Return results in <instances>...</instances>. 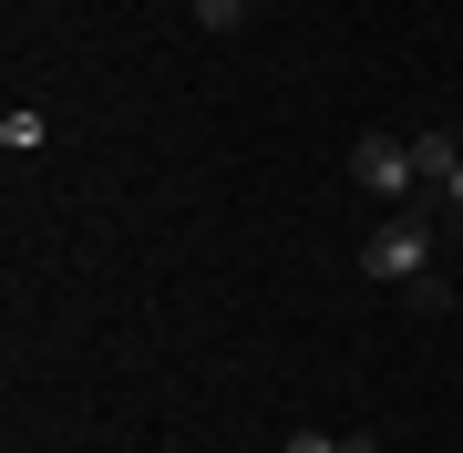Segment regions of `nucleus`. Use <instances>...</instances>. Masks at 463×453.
<instances>
[{
    "instance_id": "obj_2",
    "label": "nucleus",
    "mask_w": 463,
    "mask_h": 453,
    "mask_svg": "<svg viewBox=\"0 0 463 453\" xmlns=\"http://www.w3.org/2000/svg\"><path fill=\"white\" fill-rule=\"evenodd\" d=\"M350 185H361V196H381V206H402V196L422 185L412 135H361V145H350Z\"/></svg>"
},
{
    "instance_id": "obj_5",
    "label": "nucleus",
    "mask_w": 463,
    "mask_h": 453,
    "mask_svg": "<svg viewBox=\"0 0 463 453\" xmlns=\"http://www.w3.org/2000/svg\"><path fill=\"white\" fill-rule=\"evenodd\" d=\"M279 453H381V443L371 433H288Z\"/></svg>"
},
{
    "instance_id": "obj_1",
    "label": "nucleus",
    "mask_w": 463,
    "mask_h": 453,
    "mask_svg": "<svg viewBox=\"0 0 463 453\" xmlns=\"http://www.w3.org/2000/svg\"><path fill=\"white\" fill-rule=\"evenodd\" d=\"M361 278L402 288V278H432V217H412V206H392L371 237H361Z\"/></svg>"
},
{
    "instance_id": "obj_3",
    "label": "nucleus",
    "mask_w": 463,
    "mask_h": 453,
    "mask_svg": "<svg viewBox=\"0 0 463 453\" xmlns=\"http://www.w3.org/2000/svg\"><path fill=\"white\" fill-rule=\"evenodd\" d=\"M412 165H422V185H453L463 145H453V135H412Z\"/></svg>"
},
{
    "instance_id": "obj_6",
    "label": "nucleus",
    "mask_w": 463,
    "mask_h": 453,
    "mask_svg": "<svg viewBox=\"0 0 463 453\" xmlns=\"http://www.w3.org/2000/svg\"><path fill=\"white\" fill-rule=\"evenodd\" d=\"M185 11H196V32H237V21H248V0H185Z\"/></svg>"
},
{
    "instance_id": "obj_7",
    "label": "nucleus",
    "mask_w": 463,
    "mask_h": 453,
    "mask_svg": "<svg viewBox=\"0 0 463 453\" xmlns=\"http://www.w3.org/2000/svg\"><path fill=\"white\" fill-rule=\"evenodd\" d=\"M443 196H453V206H463V165H453V185H443Z\"/></svg>"
},
{
    "instance_id": "obj_4",
    "label": "nucleus",
    "mask_w": 463,
    "mask_h": 453,
    "mask_svg": "<svg viewBox=\"0 0 463 453\" xmlns=\"http://www.w3.org/2000/svg\"><path fill=\"white\" fill-rule=\"evenodd\" d=\"M0 155H11V165H21V155H42V114H32V103L0 114Z\"/></svg>"
}]
</instances>
